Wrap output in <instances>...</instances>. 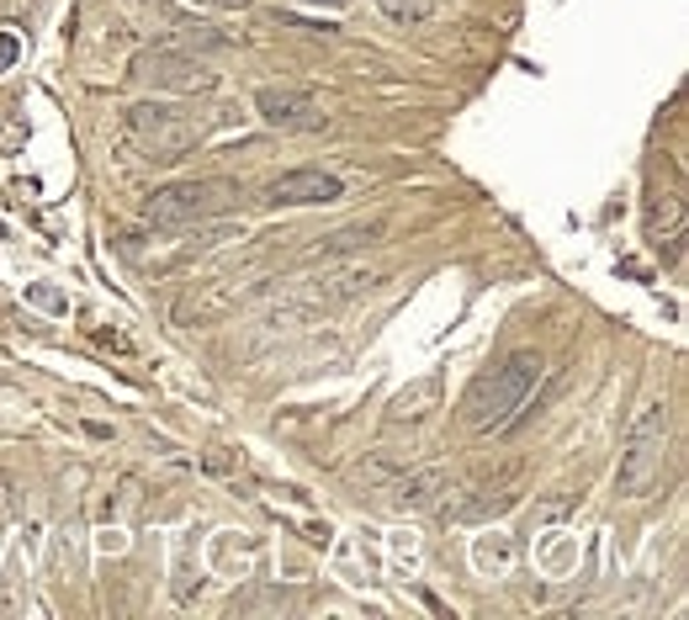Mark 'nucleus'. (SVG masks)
Masks as SVG:
<instances>
[{
    "mask_svg": "<svg viewBox=\"0 0 689 620\" xmlns=\"http://www.w3.org/2000/svg\"><path fill=\"white\" fill-rule=\"evenodd\" d=\"M541 377H546V361H541V351L504 355L499 366H488L478 383L467 387V398H462V424H467V430H478V435H488V430H504L514 413L531 403V392L541 387Z\"/></svg>",
    "mask_w": 689,
    "mask_h": 620,
    "instance_id": "obj_1",
    "label": "nucleus"
},
{
    "mask_svg": "<svg viewBox=\"0 0 689 620\" xmlns=\"http://www.w3.org/2000/svg\"><path fill=\"white\" fill-rule=\"evenodd\" d=\"M668 445H674L668 398H647L642 413L631 419L621 462H615V494H621V499H647L663 477H668Z\"/></svg>",
    "mask_w": 689,
    "mask_h": 620,
    "instance_id": "obj_2",
    "label": "nucleus"
},
{
    "mask_svg": "<svg viewBox=\"0 0 689 620\" xmlns=\"http://www.w3.org/2000/svg\"><path fill=\"white\" fill-rule=\"evenodd\" d=\"M127 133L149 159H180L186 148H197L208 139V122L180 112V107H165V101H133L127 107Z\"/></svg>",
    "mask_w": 689,
    "mask_h": 620,
    "instance_id": "obj_3",
    "label": "nucleus"
},
{
    "mask_svg": "<svg viewBox=\"0 0 689 620\" xmlns=\"http://www.w3.org/2000/svg\"><path fill=\"white\" fill-rule=\"evenodd\" d=\"M240 186L234 180H176V186H159L149 202H144V218L149 223H165V229H180V223H208L218 212L240 207Z\"/></svg>",
    "mask_w": 689,
    "mask_h": 620,
    "instance_id": "obj_4",
    "label": "nucleus"
},
{
    "mask_svg": "<svg viewBox=\"0 0 689 620\" xmlns=\"http://www.w3.org/2000/svg\"><path fill=\"white\" fill-rule=\"evenodd\" d=\"M382 281V270L366 266V261H345V266H330L324 276H302V281H292V292L313 308V313H330V308H340V302H356L360 292H371Z\"/></svg>",
    "mask_w": 689,
    "mask_h": 620,
    "instance_id": "obj_5",
    "label": "nucleus"
},
{
    "mask_svg": "<svg viewBox=\"0 0 689 620\" xmlns=\"http://www.w3.org/2000/svg\"><path fill=\"white\" fill-rule=\"evenodd\" d=\"M255 118L266 128H281V133H319V128H330L324 107L313 101V90L302 86H260L255 90Z\"/></svg>",
    "mask_w": 689,
    "mask_h": 620,
    "instance_id": "obj_6",
    "label": "nucleus"
},
{
    "mask_svg": "<svg viewBox=\"0 0 689 620\" xmlns=\"http://www.w3.org/2000/svg\"><path fill=\"white\" fill-rule=\"evenodd\" d=\"M340 197H345V180L330 176V170H281L266 186L270 207H330Z\"/></svg>",
    "mask_w": 689,
    "mask_h": 620,
    "instance_id": "obj_7",
    "label": "nucleus"
},
{
    "mask_svg": "<svg viewBox=\"0 0 689 620\" xmlns=\"http://www.w3.org/2000/svg\"><path fill=\"white\" fill-rule=\"evenodd\" d=\"M144 75H149L159 90H186V96H208V90H218V69L186 59L176 48H154L149 59H144Z\"/></svg>",
    "mask_w": 689,
    "mask_h": 620,
    "instance_id": "obj_8",
    "label": "nucleus"
},
{
    "mask_svg": "<svg viewBox=\"0 0 689 620\" xmlns=\"http://www.w3.org/2000/svg\"><path fill=\"white\" fill-rule=\"evenodd\" d=\"M392 494V509H409V514H420V509H435V503L451 494V467L441 462H424V467H409V473H398L388 483Z\"/></svg>",
    "mask_w": 689,
    "mask_h": 620,
    "instance_id": "obj_9",
    "label": "nucleus"
},
{
    "mask_svg": "<svg viewBox=\"0 0 689 620\" xmlns=\"http://www.w3.org/2000/svg\"><path fill=\"white\" fill-rule=\"evenodd\" d=\"M441 409V377H420V383H409L398 398H392L388 409V430H414V424H424L430 413Z\"/></svg>",
    "mask_w": 689,
    "mask_h": 620,
    "instance_id": "obj_10",
    "label": "nucleus"
},
{
    "mask_svg": "<svg viewBox=\"0 0 689 620\" xmlns=\"http://www.w3.org/2000/svg\"><path fill=\"white\" fill-rule=\"evenodd\" d=\"M679 234H685V202H679V191H653V202H647V239L653 244H679Z\"/></svg>",
    "mask_w": 689,
    "mask_h": 620,
    "instance_id": "obj_11",
    "label": "nucleus"
},
{
    "mask_svg": "<svg viewBox=\"0 0 689 620\" xmlns=\"http://www.w3.org/2000/svg\"><path fill=\"white\" fill-rule=\"evenodd\" d=\"M382 239V223H351V229H340V234H330L324 244H319V255L324 261H334V255H351V250H360V244H377Z\"/></svg>",
    "mask_w": 689,
    "mask_h": 620,
    "instance_id": "obj_12",
    "label": "nucleus"
},
{
    "mask_svg": "<svg viewBox=\"0 0 689 620\" xmlns=\"http://www.w3.org/2000/svg\"><path fill=\"white\" fill-rule=\"evenodd\" d=\"M377 11L388 16L392 27H424L435 16V0H377Z\"/></svg>",
    "mask_w": 689,
    "mask_h": 620,
    "instance_id": "obj_13",
    "label": "nucleus"
},
{
    "mask_svg": "<svg viewBox=\"0 0 689 620\" xmlns=\"http://www.w3.org/2000/svg\"><path fill=\"white\" fill-rule=\"evenodd\" d=\"M197 5H218V11H244L249 0H197Z\"/></svg>",
    "mask_w": 689,
    "mask_h": 620,
    "instance_id": "obj_14",
    "label": "nucleus"
},
{
    "mask_svg": "<svg viewBox=\"0 0 689 620\" xmlns=\"http://www.w3.org/2000/svg\"><path fill=\"white\" fill-rule=\"evenodd\" d=\"M330 5H345V0H330Z\"/></svg>",
    "mask_w": 689,
    "mask_h": 620,
    "instance_id": "obj_15",
    "label": "nucleus"
}]
</instances>
